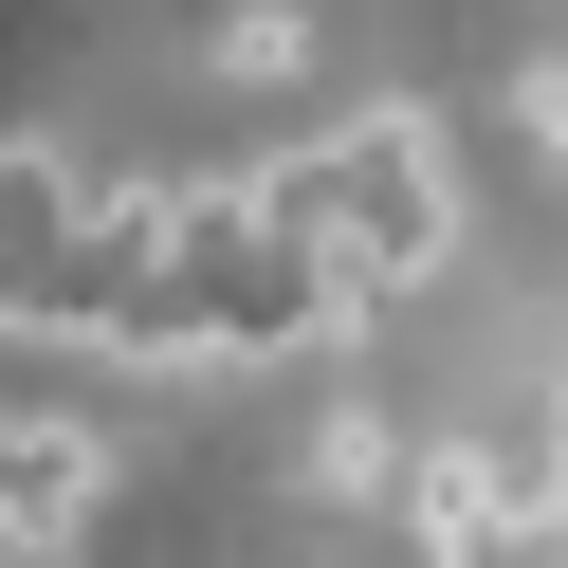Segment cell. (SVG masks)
<instances>
[{"instance_id": "obj_1", "label": "cell", "mask_w": 568, "mask_h": 568, "mask_svg": "<svg viewBox=\"0 0 568 568\" xmlns=\"http://www.w3.org/2000/svg\"><path fill=\"white\" fill-rule=\"evenodd\" d=\"M92 477H111V458H92L74 422H0V550H55V531L92 514Z\"/></svg>"}, {"instance_id": "obj_2", "label": "cell", "mask_w": 568, "mask_h": 568, "mask_svg": "<svg viewBox=\"0 0 568 568\" xmlns=\"http://www.w3.org/2000/svg\"><path fill=\"white\" fill-rule=\"evenodd\" d=\"M294 477H312V495H348V514H367V495L404 477V458H385V422L348 404V422H312V458H294Z\"/></svg>"}, {"instance_id": "obj_3", "label": "cell", "mask_w": 568, "mask_h": 568, "mask_svg": "<svg viewBox=\"0 0 568 568\" xmlns=\"http://www.w3.org/2000/svg\"><path fill=\"white\" fill-rule=\"evenodd\" d=\"M531 111H550V148H568V55H550V74H531Z\"/></svg>"}]
</instances>
